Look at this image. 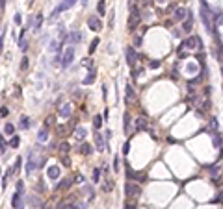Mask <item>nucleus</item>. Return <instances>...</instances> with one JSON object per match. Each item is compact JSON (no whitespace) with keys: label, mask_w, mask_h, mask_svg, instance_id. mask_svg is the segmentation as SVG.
Listing matches in <instances>:
<instances>
[{"label":"nucleus","mask_w":223,"mask_h":209,"mask_svg":"<svg viewBox=\"0 0 223 209\" xmlns=\"http://www.w3.org/2000/svg\"><path fill=\"white\" fill-rule=\"evenodd\" d=\"M125 194L129 198H136V196L141 194V187L138 185L136 181H126L125 183Z\"/></svg>","instance_id":"1"},{"label":"nucleus","mask_w":223,"mask_h":209,"mask_svg":"<svg viewBox=\"0 0 223 209\" xmlns=\"http://www.w3.org/2000/svg\"><path fill=\"white\" fill-rule=\"evenodd\" d=\"M74 4H76V0H63V2H61V4H60L56 9H54V11L50 13V20H54V19H56V17H58L61 11H65V9H71Z\"/></svg>","instance_id":"2"},{"label":"nucleus","mask_w":223,"mask_h":209,"mask_svg":"<svg viewBox=\"0 0 223 209\" xmlns=\"http://www.w3.org/2000/svg\"><path fill=\"white\" fill-rule=\"evenodd\" d=\"M201 19H203V22L208 30H212V24H210V9L206 6L205 0H201Z\"/></svg>","instance_id":"3"},{"label":"nucleus","mask_w":223,"mask_h":209,"mask_svg":"<svg viewBox=\"0 0 223 209\" xmlns=\"http://www.w3.org/2000/svg\"><path fill=\"white\" fill-rule=\"evenodd\" d=\"M73 59H74V46H67V50L63 52V67H71V63H73Z\"/></svg>","instance_id":"4"},{"label":"nucleus","mask_w":223,"mask_h":209,"mask_svg":"<svg viewBox=\"0 0 223 209\" xmlns=\"http://www.w3.org/2000/svg\"><path fill=\"white\" fill-rule=\"evenodd\" d=\"M126 178H129L130 181H143L145 180V174L143 172H136V170H132L129 165H126Z\"/></svg>","instance_id":"5"},{"label":"nucleus","mask_w":223,"mask_h":209,"mask_svg":"<svg viewBox=\"0 0 223 209\" xmlns=\"http://www.w3.org/2000/svg\"><path fill=\"white\" fill-rule=\"evenodd\" d=\"M36 167H39L37 161H36V152H34V150H30V152H28V157H26V172L30 174Z\"/></svg>","instance_id":"6"},{"label":"nucleus","mask_w":223,"mask_h":209,"mask_svg":"<svg viewBox=\"0 0 223 209\" xmlns=\"http://www.w3.org/2000/svg\"><path fill=\"white\" fill-rule=\"evenodd\" d=\"M125 58H126V63H129L130 67H134V65H136V59H138L134 46H126V48H125Z\"/></svg>","instance_id":"7"},{"label":"nucleus","mask_w":223,"mask_h":209,"mask_svg":"<svg viewBox=\"0 0 223 209\" xmlns=\"http://www.w3.org/2000/svg\"><path fill=\"white\" fill-rule=\"evenodd\" d=\"M182 46H186V48H197V46H203V43H201V39L197 37V35H192V37H188L186 41H184V45Z\"/></svg>","instance_id":"8"},{"label":"nucleus","mask_w":223,"mask_h":209,"mask_svg":"<svg viewBox=\"0 0 223 209\" xmlns=\"http://www.w3.org/2000/svg\"><path fill=\"white\" fill-rule=\"evenodd\" d=\"M88 26H89L91 31H101L102 30V22H101L99 17H89L88 19Z\"/></svg>","instance_id":"9"},{"label":"nucleus","mask_w":223,"mask_h":209,"mask_svg":"<svg viewBox=\"0 0 223 209\" xmlns=\"http://www.w3.org/2000/svg\"><path fill=\"white\" fill-rule=\"evenodd\" d=\"M104 133H101L99 130H95V146H97V152H104Z\"/></svg>","instance_id":"10"},{"label":"nucleus","mask_w":223,"mask_h":209,"mask_svg":"<svg viewBox=\"0 0 223 209\" xmlns=\"http://www.w3.org/2000/svg\"><path fill=\"white\" fill-rule=\"evenodd\" d=\"M186 15H190V11L186 7H177L175 11H173V20H177V22H180V20H184Z\"/></svg>","instance_id":"11"},{"label":"nucleus","mask_w":223,"mask_h":209,"mask_svg":"<svg viewBox=\"0 0 223 209\" xmlns=\"http://www.w3.org/2000/svg\"><path fill=\"white\" fill-rule=\"evenodd\" d=\"M47 176H48V180H52V181L60 180V167H58V165H50L48 170H47Z\"/></svg>","instance_id":"12"},{"label":"nucleus","mask_w":223,"mask_h":209,"mask_svg":"<svg viewBox=\"0 0 223 209\" xmlns=\"http://www.w3.org/2000/svg\"><path fill=\"white\" fill-rule=\"evenodd\" d=\"M130 126H132V118H130L129 113H125L123 115V131H125V135L130 133Z\"/></svg>","instance_id":"13"},{"label":"nucleus","mask_w":223,"mask_h":209,"mask_svg":"<svg viewBox=\"0 0 223 209\" xmlns=\"http://www.w3.org/2000/svg\"><path fill=\"white\" fill-rule=\"evenodd\" d=\"M134 122H136V130L138 131H143V130H149V122H147V118H136L134 120Z\"/></svg>","instance_id":"14"},{"label":"nucleus","mask_w":223,"mask_h":209,"mask_svg":"<svg viewBox=\"0 0 223 209\" xmlns=\"http://www.w3.org/2000/svg\"><path fill=\"white\" fill-rule=\"evenodd\" d=\"M73 181H74V180H71V178H67V180H61V181L56 185V191H65V189H69V187L73 185Z\"/></svg>","instance_id":"15"},{"label":"nucleus","mask_w":223,"mask_h":209,"mask_svg":"<svg viewBox=\"0 0 223 209\" xmlns=\"http://www.w3.org/2000/svg\"><path fill=\"white\" fill-rule=\"evenodd\" d=\"M86 135H88V131H86V128H84V126H78L76 130H74V137H76L78 141H84V139H86Z\"/></svg>","instance_id":"16"},{"label":"nucleus","mask_w":223,"mask_h":209,"mask_svg":"<svg viewBox=\"0 0 223 209\" xmlns=\"http://www.w3.org/2000/svg\"><path fill=\"white\" fill-rule=\"evenodd\" d=\"M20 196H23V193H15L13 194V200H11V207L13 209H20V207H23V205H20Z\"/></svg>","instance_id":"17"},{"label":"nucleus","mask_w":223,"mask_h":209,"mask_svg":"<svg viewBox=\"0 0 223 209\" xmlns=\"http://www.w3.org/2000/svg\"><path fill=\"white\" fill-rule=\"evenodd\" d=\"M125 96H126V100H134L136 98V93L132 89V85H129V83L125 85Z\"/></svg>","instance_id":"18"},{"label":"nucleus","mask_w":223,"mask_h":209,"mask_svg":"<svg viewBox=\"0 0 223 209\" xmlns=\"http://www.w3.org/2000/svg\"><path fill=\"white\" fill-rule=\"evenodd\" d=\"M97 13H99V17L106 15V0H99L97 2Z\"/></svg>","instance_id":"19"},{"label":"nucleus","mask_w":223,"mask_h":209,"mask_svg":"<svg viewBox=\"0 0 223 209\" xmlns=\"http://www.w3.org/2000/svg\"><path fill=\"white\" fill-rule=\"evenodd\" d=\"M95 76H97V72H95V69H93V70H89L88 78H84V80H82V83H84V85H91V83L95 82Z\"/></svg>","instance_id":"20"},{"label":"nucleus","mask_w":223,"mask_h":209,"mask_svg":"<svg viewBox=\"0 0 223 209\" xmlns=\"http://www.w3.org/2000/svg\"><path fill=\"white\" fill-rule=\"evenodd\" d=\"M69 115H71V106H69V104L61 106V107H60V117H61V118H67Z\"/></svg>","instance_id":"21"},{"label":"nucleus","mask_w":223,"mask_h":209,"mask_svg":"<svg viewBox=\"0 0 223 209\" xmlns=\"http://www.w3.org/2000/svg\"><path fill=\"white\" fill-rule=\"evenodd\" d=\"M91 152H93V148L88 145V142H82V145H80V154H84V156H91Z\"/></svg>","instance_id":"22"},{"label":"nucleus","mask_w":223,"mask_h":209,"mask_svg":"<svg viewBox=\"0 0 223 209\" xmlns=\"http://www.w3.org/2000/svg\"><path fill=\"white\" fill-rule=\"evenodd\" d=\"M19 128L20 130H28L30 128V118L28 117H20L19 118Z\"/></svg>","instance_id":"23"},{"label":"nucleus","mask_w":223,"mask_h":209,"mask_svg":"<svg viewBox=\"0 0 223 209\" xmlns=\"http://www.w3.org/2000/svg\"><path fill=\"white\" fill-rule=\"evenodd\" d=\"M41 24H43V15H36V22H34V31H36V34H37V31L41 30Z\"/></svg>","instance_id":"24"},{"label":"nucleus","mask_w":223,"mask_h":209,"mask_svg":"<svg viewBox=\"0 0 223 209\" xmlns=\"http://www.w3.org/2000/svg\"><path fill=\"white\" fill-rule=\"evenodd\" d=\"M58 150H60L61 154H65V152H69V150H71V145H69L67 141H61L60 145H58Z\"/></svg>","instance_id":"25"},{"label":"nucleus","mask_w":223,"mask_h":209,"mask_svg":"<svg viewBox=\"0 0 223 209\" xmlns=\"http://www.w3.org/2000/svg\"><path fill=\"white\" fill-rule=\"evenodd\" d=\"M13 131H15V126H13L11 122L4 124V133H6V135H13Z\"/></svg>","instance_id":"26"},{"label":"nucleus","mask_w":223,"mask_h":209,"mask_svg":"<svg viewBox=\"0 0 223 209\" xmlns=\"http://www.w3.org/2000/svg\"><path fill=\"white\" fill-rule=\"evenodd\" d=\"M37 139H39L41 142H45V141L48 139V130H47V128H43V130H41V131H39V135H37Z\"/></svg>","instance_id":"27"},{"label":"nucleus","mask_w":223,"mask_h":209,"mask_svg":"<svg viewBox=\"0 0 223 209\" xmlns=\"http://www.w3.org/2000/svg\"><path fill=\"white\" fill-rule=\"evenodd\" d=\"M212 145H214L216 148H221V137L218 133H212Z\"/></svg>","instance_id":"28"},{"label":"nucleus","mask_w":223,"mask_h":209,"mask_svg":"<svg viewBox=\"0 0 223 209\" xmlns=\"http://www.w3.org/2000/svg\"><path fill=\"white\" fill-rule=\"evenodd\" d=\"M141 43H143V35H141V34L134 35V48H140V46H141Z\"/></svg>","instance_id":"29"},{"label":"nucleus","mask_w":223,"mask_h":209,"mask_svg":"<svg viewBox=\"0 0 223 209\" xmlns=\"http://www.w3.org/2000/svg\"><path fill=\"white\" fill-rule=\"evenodd\" d=\"M19 48H20V52H26V50H28V41H26V37L19 39Z\"/></svg>","instance_id":"30"},{"label":"nucleus","mask_w":223,"mask_h":209,"mask_svg":"<svg viewBox=\"0 0 223 209\" xmlns=\"http://www.w3.org/2000/svg\"><path fill=\"white\" fill-rule=\"evenodd\" d=\"M80 39H82V35H80V31H73V34L69 35V41H71V43H78Z\"/></svg>","instance_id":"31"},{"label":"nucleus","mask_w":223,"mask_h":209,"mask_svg":"<svg viewBox=\"0 0 223 209\" xmlns=\"http://www.w3.org/2000/svg\"><path fill=\"white\" fill-rule=\"evenodd\" d=\"M93 126H95V130H101V126H102V118H101L99 115L93 117Z\"/></svg>","instance_id":"32"},{"label":"nucleus","mask_w":223,"mask_h":209,"mask_svg":"<svg viewBox=\"0 0 223 209\" xmlns=\"http://www.w3.org/2000/svg\"><path fill=\"white\" fill-rule=\"evenodd\" d=\"M194 28V17H188V20L184 22V31H190Z\"/></svg>","instance_id":"33"},{"label":"nucleus","mask_w":223,"mask_h":209,"mask_svg":"<svg viewBox=\"0 0 223 209\" xmlns=\"http://www.w3.org/2000/svg\"><path fill=\"white\" fill-rule=\"evenodd\" d=\"M19 142H20V137H19V135H13L11 141H9V146H11V148H17Z\"/></svg>","instance_id":"34"},{"label":"nucleus","mask_w":223,"mask_h":209,"mask_svg":"<svg viewBox=\"0 0 223 209\" xmlns=\"http://www.w3.org/2000/svg\"><path fill=\"white\" fill-rule=\"evenodd\" d=\"M102 189H104L106 193H110V191L113 189V181H112V180H106V181H104V185H102Z\"/></svg>","instance_id":"35"},{"label":"nucleus","mask_w":223,"mask_h":209,"mask_svg":"<svg viewBox=\"0 0 223 209\" xmlns=\"http://www.w3.org/2000/svg\"><path fill=\"white\" fill-rule=\"evenodd\" d=\"M93 181H95V183L101 181V169H99V167L93 169Z\"/></svg>","instance_id":"36"},{"label":"nucleus","mask_w":223,"mask_h":209,"mask_svg":"<svg viewBox=\"0 0 223 209\" xmlns=\"http://www.w3.org/2000/svg\"><path fill=\"white\" fill-rule=\"evenodd\" d=\"M30 204H32V207H39L41 205V200H39V198H36V196H30Z\"/></svg>","instance_id":"37"},{"label":"nucleus","mask_w":223,"mask_h":209,"mask_svg":"<svg viewBox=\"0 0 223 209\" xmlns=\"http://www.w3.org/2000/svg\"><path fill=\"white\" fill-rule=\"evenodd\" d=\"M97 46H99V37H95V39L91 41V45H89V54H93Z\"/></svg>","instance_id":"38"},{"label":"nucleus","mask_w":223,"mask_h":209,"mask_svg":"<svg viewBox=\"0 0 223 209\" xmlns=\"http://www.w3.org/2000/svg\"><path fill=\"white\" fill-rule=\"evenodd\" d=\"M121 152L125 154V156H126V154H129V152H130V142H129V141H126V142H125V145H123V148H121Z\"/></svg>","instance_id":"39"},{"label":"nucleus","mask_w":223,"mask_h":209,"mask_svg":"<svg viewBox=\"0 0 223 209\" xmlns=\"http://www.w3.org/2000/svg\"><path fill=\"white\" fill-rule=\"evenodd\" d=\"M28 69V58H23L20 59V70H26Z\"/></svg>","instance_id":"40"},{"label":"nucleus","mask_w":223,"mask_h":209,"mask_svg":"<svg viewBox=\"0 0 223 209\" xmlns=\"http://www.w3.org/2000/svg\"><path fill=\"white\" fill-rule=\"evenodd\" d=\"M125 209H136V202L134 200H129V202L125 204Z\"/></svg>","instance_id":"41"},{"label":"nucleus","mask_w":223,"mask_h":209,"mask_svg":"<svg viewBox=\"0 0 223 209\" xmlns=\"http://www.w3.org/2000/svg\"><path fill=\"white\" fill-rule=\"evenodd\" d=\"M113 170H115V172L119 170V157H117V156L113 157Z\"/></svg>","instance_id":"42"},{"label":"nucleus","mask_w":223,"mask_h":209,"mask_svg":"<svg viewBox=\"0 0 223 209\" xmlns=\"http://www.w3.org/2000/svg\"><path fill=\"white\" fill-rule=\"evenodd\" d=\"M50 124H54V117H47V120H45V128H48Z\"/></svg>","instance_id":"43"},{"label":"nucleus","mask_w":223,"mask_h":209,"mask_svg":"<svg viewBox=\"0 0 223 209\" xmlns=\"http://www.w3.org/2000/svg\"><path fill=\"white\" fill-rule=\"evenodd\" d=\"M74 181H76V183H84V181H86V178H84L82 174H78L76 178H74Z\"/></svg>","instance_id":"44"},{"label":"nucleus","mask_w":223,"mask_h":209,"mask_svg":"<svg viewBox=\"0 0 223 209\" xmlns=\"http://www.w3.org/2000/svg\"><path fill=\"white\" fill-rule=\"evenodd\" d=\"M160 61H151V65H149V67H151V69H158V67H160Z\"/></svg>","instance_id":"45"},{"label":"nucleus","mask_w":223,"mask_h":209,"mask_svg":"<svg viewBox=\"0 0 223 209\" xmlns=\"http://www.w3.org/2000/svg\"><path fill=\"white\" fill-rule=\"evenodd\" d=\"M17 191H19V193L24 191V183H23V181H17Z\"/></svg>","instance_id":"46"},{"label":"nucleus","mask_w":223,"mask_h":209,"mask_svg":"<svg viewBox=\"0 0 223 209\" xmlns=\"http://www.w3.org/2000/svg\"><path fill=\"white\" fill-rule=\"evenodd\" d=\"M210 126L218 130V126H219V122H218V118H212V120H210Z\"/></svg>","instance_id":"47"},{"label":"nucleus","mask_w":223,"mask_h":209,"mask_svg":"<svg viewBox=\"0 0 223 209\" xmlns=\"http://www.w3.org/2000/svg\"><path fill=\"white\" fill-rule=\"evenodd\" d=\"M86 67H88L89 70H93V59H86Z\"/></svg>","instance_id":"48"},{"label":"nucleus","mask_w":223,"mask_h":209,"mask_svg":"<svg viewBox=\"0 0 223 209\" xmlns=\"http://www.w3.org/2000/svg\"><path fill=\"white\" fill-rule=\"evenodd\" d=\"M8 115H9V109H8V107H6V106H2V117H4V118H6V117H8Z\"/></svg>","instance_id":"49"},{"label":"nucleus","mask_w":223,"mask_h":209,"mask_svg":"<svg viewBox=\"0 0 223 209\" xmlns=\"http://www.w3.org/2000/svg\"><path fill=\"white\" fill-rule=\"evenodd\" d=\"M216 202H223V189L218 193V196H216Z\"/></svg>","instance_id":"50"},{"label":"nucleus","mask_w":223,"mask_h":209,"mask_svg":"<svg viewBox=\"0 0 223 209\" xmlns=\"http://www.w3.org/2000/svg\"><path fill=\"white\" fill-rule=\"evenodd\" d=\"M20 161H23V159H20V157H17V161H15V167H13V170H19V167H20Z\"/></svg>","instance_id":"51"},{"label":"nucleus","mask_w":223,"mask_h":209,"mask_svg":"<svg viewBox=\"0 0 223 209\" xmlns=\"http://www.w3.org/2000/svg\"><path fill=\"white\" fill-rule=\"evenodd\" d=\"M104 137L110 139V137H112V130H106V131H104Z\"/></svg>","instance_id":"52"},{"label":"nucleus","mask_w":223,"mask_h":209,"mask_svg":"<svg viewBox=\"0 0 223 209\" xmlns=\"http://www.w3.org/2000/svg\"><path fill=\"white\" fill-rule=\"evenodd\" d=\"M13 20H15V24H20V15L15 13V19H13Z\"/></svg>","instance_id":"53"},{"label":"nucleus","mask_w":223,"mask_h":209,"mask_svg":"<svg viewBox=\"0 0 223 209\" xmlns=\"http://www.w3.org/2000/svg\"><path fill=\"white\" fill-rule=\"evenodd\" d=\"M106 96H108V93H106V85H102V98L106 100Z\"/></svg>","instance_id":"54"},{"label":"nucleus","mask_w":223,"mask_h":209,"mask_svg":"<svg viewBox=\"0 0 223 209\" xmlns=\"http://www.w3.org/2000/svg\"><path fill=\"white\" fill-rule=\"evenodd\" d=\"M167 9H173V11H175V9H177V4H175V2H171V4L167 6Z\"/></svg>","instance_id":"55"},{"label":"nucleus","mask_w":223,"mask_h":209,"mask_svg":"<svg viewBox=\"0 0 223 209\" xmlns=\"http://www.w3.org/2000/svg\"><path fill=\"white\" fill-rule=\"evenodd\" d=\"M218 26H223V15H219V20H218Z\"/></svg>","instance_id":"56"},{"label":"nucleus","mask_w":223,"mask_h":209,"mask_svg":"<svg viewBox=\"0 0 223 209\" xmlns=\"http://www.w3.org/2000/svg\"><path fill=\"white\" fill-rule=\"evenodd\" d=\"M151 2L153 0H143V6H151Z\"/></svg>","instance_id":"57"},{"label":"nucleus","mask_w":223,"mask_h":209,"mask_svg":"<svg viewBox=\"0 0 223 209\" xmlns=\"http://www.w3.org/2000/svg\"><path fill=\"white\" fill-rule=\"evenodd\" d=\"M88 4V0H82V6H86Z\"/></svg>","instance_id":"58"},{"label":"nucleus","mask_w":223,"mask_h":209,"mask_svg":"<svg viewBox=\"0 0 223 209\" xmlns=\"http://www.w3.org/2000/svg\"><path fill=\"white\" fill-rule=\"evenodd\" d=\"M160 2H164V0H160Z\"/></svg>","instance_id":"59"},{"label":"nucleus","mask_w":223,"mask_h":209,"mask_svg":"<svg viewBox=\"0 0 223 209\" xmlns=\"http://www.w3.org/2000/svg\"><path fill=\"white\" fill-rule=\"evenodd\" d=\"M30 2H32V0H30Z\"/></svg>","instance_id":"60"}]
</instances>
